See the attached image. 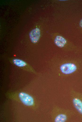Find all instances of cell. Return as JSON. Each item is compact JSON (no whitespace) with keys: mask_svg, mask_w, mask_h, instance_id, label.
Wrapping results in <instances>:
<instances>
[{"mask_svg":"<svg viewBox=\"0 0 82 122\" xmlns=\"http://www.w3.org/2000/svg\"><path fill=\"white\" fill-rule=\"evenodd\" d=\"M9 99L21 103L30 107L33 108L36 105L35 100L31 95L25 92L18 91L8 92L6 94Z\"/></svg>","mask_w":82,"mask_h":122,"instance_id":"cell-1","label":"cell"},{"mask_svg":"<svg viewBox=\"0 0 82 122\" xmlns=\"http://www.w3.org/2000/svg\"><path fill=\"white\" fill-rule=\"evenodd\" d=\"M77 67L74 64L68 63L62 64L60 66V69L63 73L66 75L71 74L77 70Z\"/></svg>","mask_w":82,"mask_h":122,"instance_id":"cell-2","label":"cell"},{"mask_svg":"<svg viewBox=\"0 0 82 122\" xmlns=\"http://www.w3.org/2000/svg\"><path fill=\"white\" fill-rule=\"evenodd\" d=\"M40 36V31L38 28H36L32 30L29 33L30 40L31 42L33 43H36L38 42Z\"/></svg>","mask_w":82,"mask_h":122,"instance_id":"cell-3","label":"cell"},{"mask_svg":"<svg viewBox=\"0 0 82 122\" xmlns=\"http://www.w3.org/2000/svg\"><path fill=\"white\" fill-rule=\"evenodd\" d=\"M54 42L57 46L62 48L64 47L66 44L67 41L63 37L60 35H57L55 37Z\"/></svg>","mask_w":82,"mask_h":122,"instance_id":"cell-4","label":"cell"},{"mask_svg":"<svg viewBox=\"0 0 82 122\" xmlns=\"http://www.w3.org/2000/svg\"><path fill=\"white\" fill-rule=\"evenodd\" d=\"M73 102L76 109L80 113L82 114V101L78 98H74L73 99Z\"/></svg>","mask_w":82,"mask_h":122,"instance_id":"cell-5","label":"cell"},{"mask_svg":"<svg viewBox=\"0 0 82 122\" xmlns=\"http://www.w3.org/2000/svg\"><path fill=\"white\" fill-rule=\"evenodd\" d=\"M12 62L15 65L20 67H25L27 65V63L25 61L19 59H13Z\"/></svg>","mask_w":82,"mask_h":122,"instance_id":"cell-6","label":"cell"},{"mask_svg":"<svg viewBox=\"0 0 82 122\" xmlns=\"http://www.w3.org/2000/svg\"><path fill=\"white\" fill-rule=\"evenodd\" d=\"M67 118L66 116L63 114H60L56 117L54 119V122H65Z\"/></svg>","mask_w":82,"mask_h":122,"instance_id":"cell-7","label":"cell"},{"mask_svg":"<svg viewBox=\"0 0 82 122\" xmlns=\"http://www.w3.org/2000/svg\"><path fill=\"white\" fill-rule=\"evenodd\" d=\"M79 25L81 27H82V18L80 21Z\"/></svg>","mask_w":82,"mask_h":122,"instance_id":"cell-8","label":"cell"}]
</instances>
